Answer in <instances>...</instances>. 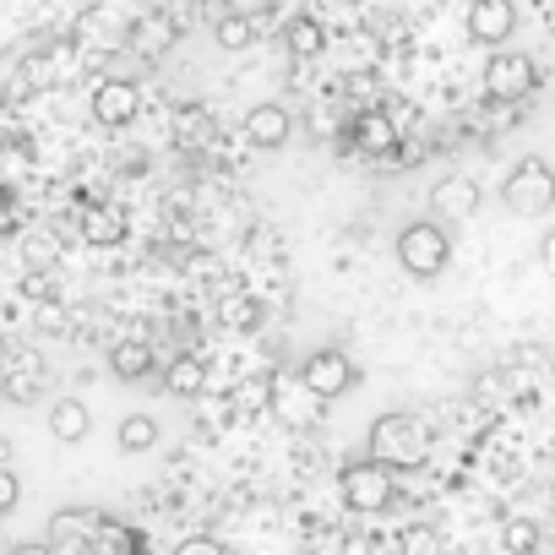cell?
Masks as SVG:
<instances>
[{
  "instance_id": "cell-22",
  "label": "cell",
  "mask_w": 555,
  "mask_h": 555,
  "mask_svg": "<svg viewBox=\"0 0 555 555\" xmlns=\"http://www.w3.org/2000/svg\"><path fill=\"white\" fill-rule=\"evenodd\" d=\"M0 392H7L12 403H39V392H44V382H39V365H28L23 376H7V382H0Z\"/></svg>"
},
{
  "instance_id": "cell-5",
  "label": "cell",
  "mask_w": 555,
  "mask_h": 555,
  "mask_svg": "<svg viewBox=\"0 0 555 555\" xmlns=\"http://www.w3.org/2000/svg\"><path fill=\"white\" fill-rule=\"evenodd\" d=\"M533 88H539V72H533L528 55H517V50H495V55L485 61V99H495V104H517V99H528Z\"/></svg>"
},
{
  "instance_id": "cell-19",
  "label": "cell",
  "mask_w": 555,
  "mask_h": 555,
  "mask_svg": "<svg viewBox=\"0 0 555 555\" xmlns=\"http://www.w3.org/2000/svg\"><path fill=\"white\" fill-rule=\"evenodd\" d=\"M212 39H218L223 50H250V44H256V17H250V12H223L218 28H212Z\"/></svg>"
},
{
  "instance_id": "cell-8",
  "label": "cell",
  "mask_w": 555,
  "mask_h": 555,
  "mask_svg": "<svg viewBox=\"0 0 555 555\" xmlns=\"http://www.w3.org/2000/svg\"><path fill=\"white\" fill-rule=\"evenodd\" d=\"M512 34H517V7H512V0H474V7H468V39L474 44L501 50Z\"/></svg>"
},
{
  "instance_id": "cell-23",
  "label": "cell",
  "mask_w": 555,
  "mask_h": 555,
  "mask_svg": "<svg viewBox=\"0 0 555 555\" xmlns=\"http://www.w3.org/2000/svg\"><path fill=\"white\" fill-rule=\"evenodd\" d=\"M501 539H506L512 555H533V550H539V528H533L528 517H512V522L501 528Z\"/></svg>"
},
{
  "instance_id": "cell-16",
  "label": "cell",
  "mask_w": 555,
  "mask_h": 555,
  "mask_svg": "<svg viewBox=\"0 0 555 555\" xmlns=\"http://www.w3.org/2000/svg\"><path fill=\"white\" fill-rule=\"evenodd\" d=\"M164 387H169L175 398H202V392H207V365H202L196 354H175V360L164 365Z\"/></svg>"
},
{
  "instance_id": "cell-3",
  "label": "cell",
  "mask_w": 555,
  "mask_h": 555,
  "mask_svg": "<svg viewBox=\"0 0 555 555\" xmlns=\"http://www.w3.org/2000/svg\"><path fill=\"white\" fill-rule=\"evenodd\" d=\"M501 202H506L517 218H544V212H555V169H550L544 158H522V164L506 175Z\"/></svg>"
},
{
  "instance_id": "cell-13",
  "label": "cell",
  "mask_w": 555,
  "mask_h": 555,
  "mask_svg": "<svg viewBox=\"0 0 555 555\" xmlns=\"http://www.w3.org/2000/svg\"><path fill=\"white\" fill-rule=\"evenodd\" d=\"M88 430H93V414H88L82 398H55V403H50V436H55L61 447L88 441Z\"/></svg>"
},
{
  "instance_id": "cell-11",
  "label": "cell",
  "mask_w": 555,
  "mask_h": 555,
  "mask_svg": "<svg viewBox=\"0 0 555 555\" xmlns=\"http://www.w3.org/2000/svg\"><path fill=\"white\" fill-rule=\"evenodd\" d=\"M479 202H485V191H479V180H468V175H441V180L430 185V207H436L441 218H474Z\"/></svg>"
},
{
  "instance_id": "cell-6",
  "label": "cell",
  "mask_w": 555,
  "mask_h": 555,
  "mask_svg": "<svg viewBox=\"0 0 555 555\" xmlns=\"http://www.w3.org/2000/svg\"><path fill=\"white\" fill-rule=\"evenodd\" d=\"M300 382L322 398V403H333L338 392H349L354 382H360V365L344 354V349H317V354H306V365H300Z\"/></svg>"
},
{
  "instance_id": "cell-30",
  "label": "cell",
  "mask_w": 555,
  "mask_h": 555,
  "mask_svg": "<svg viewBox=\"0 0 555 555\" xmlns=\"http://www.w3.org/2000/svg\"><path fill=\"white\" fill-rule=\"evenodd\" d=\"M0 468H12V436H0Z\"/></svg>"
},
{
  "instance_id": "cell-10",
  "label": "cell",
  "mask_w": 555,
  "mask_h": 555,
  "mask_svg": "<svg viewBox=\"0 0 555 555\" xmlns=\"http://www.w3.org/2000/svg\"><path fill=\"white\" fill-rule=\"evenodd\" d=\"M289 137H295V120H289L284 104H250V115H245V142H250V147L278 153Z\"/></svg>"
},
{
  "instance_id": "cell-31",
  "label": "cell",
  "mask_w": 555,
  "mask_h": 555,
  "mask_svg": "<svg viewBox=\"0 0 555 555\" xmlns=\"http://www.w3.org/2000/svg\"><path fill=\"white\" fill-rule=\"evenodd\" d=\"M544 28H550V39H555V7H550V12H544Z\"/></svg>"
},
{
  "instance_id": "cell-12",
  "label": "cell",
  "mask_w": 555,
  "mask_h": 555,
  "mask_svg": "<svg viewBox=\"0 0 555 555\" xmlns=\"http://www.w3.org/2000/svg\"><path fill=\"white\" fill-rule=\"evenodd\" d=\"M272 409H278V420H295V425H317V414H322V398L300 382V376H278L272 382Z\"/></svg>"
},
{
  "instance_id": "cell-25",
  "label": "cell",
  "mask_w": 555,
  "mask_h": 555,
  "mask_svg": "<svg viewBox=\"0 0 555 555\" xmlns=\"http://www.w3.org/2000/svg\"><path fill=\"white\" fill-rule=\"evenodd\" d=\"M175 555H229V550H223L212 533H191V539H180V544H175Z\"/></svg>"
},
{
  "instance_id": "cell-4",
  "label": "cell",
  "mask_w": 555,
  "mask_h": 555,
  "mask_svg": "<svg viewBox=\"0 0 555 555\" xmlns=\"http://www.w3.org/2000/svg\"><path fill=\"white\" fill-rule=\"evenodd\" d=\"M338 490H344L349 512H382V506H392V495H398L392 468H387V463H376V457L349 463V468H344V479H338Z\"/></svg>"
},
{
  "instance_id": "cell-28",
  "label": "cell",
  "mask_w": 555,
  "mask_h": 555,
  "mask_svg": "<svg viewBox=\"0 0 555 555\" xmlns=\"http://www.w3.org/2000/svg\"><path fill=\"white\" fill-rule=\"evenodd\" d=\"M539 261H544V272H555V229L539 234Z\"/></svg>"
},
{
  "instance_id": "cell-29",
  "label": "cell",
  "mask_w": 555,
  "mask_h": 555,
  "mask_svg": "<svg viewBox=\"0 0 555 555\" xmlns=\"http://www.w3.org/2000/svg\"><path fill=\"white\" fill-rule=\"evenodd\" d=\"M12 555H55V550H50V544H44V539H39V544H34V539H28V544H17V550H12Z\"/></svg>"
},
{
  "instance_id": "cell-26",
  "label": "cell",
  "mask_w": 555,
  "mask_h": 555,
  "mask_svg": "<svg viewBox=\"0 0 555 555\" xmlns=\"http://www.w3.org/2000/svg\"><path fill=\"white\" fill-rule=\"evenodd\" d=\"M196 137H202V109H185V115H180V142L196 147Z\"/></svg>"
},
{
  "instance_id": "cell-1",
  "label": "cell",
  "mask_w": 555,
  "mask_h": 555,
  "mask_svg": "<svg viewBox=\"0 0 555 555\" xmlns=\"http://www.w3.org/2000/svg\"><path fill=\"white\" fill-rule=\"evenodd\" d=\"M425 452H430V430H425V420H414V414H376V420H371L365 457H376V463H387V468L398 474V468L425 463Z\"/></svg>"
},
{
  "instance_id": "cell-15",
  "label": "cell",
  "mask_w": 555,
  "mask_h": 555,
  "mask_svg": "<svg viewBox=\"0 0 555 555\" xmlns=\"http://www.w3.org/2000/svg\"><path fill=\"white\" fill-rule=\"evenodd\" d=\"M88 555H142V533L131 522H120V517H99Z\"/></svg>"
},
{
  "instance_id": "cell-14",
  "label": "cell",
  "mask_w": 555,
  "mask_h": 555,
  "mask_svg": "<svg viewBox=\"0 0 555 555\" xmlns=\"http://www.w3.org/2000/svg\"><path fill=\"white\" fill-rule=\"evenodd\" d=\"M82 240H88V245H99V250L120 245V240H126V212H120V207H109V202L82 207Z\"/></svg>"
},
{
  "instance_id": "cell-27",
  "label": "cell",
  "mask_w": 555,
  "mask_h": 555,
  "mask_svg": "<svg viewBox=\"0 0 555 555\" xmlns=\"http://www.w3.org/2000/svg\"><path fill=\"white\" fill-rule=\"evenodd\" d=\"M223 317H229L234 327H245V322H256V300H250V306H245V300H229V306H223Z\"/></svg>"
},
{
  "instance_id": "cell-24",
  "label": "cell",
  "mask_w": 555,
  "mask_h": 555,
  "mask_svg": "<svg viewBox=\"0 0 555 555\" xmlns=\"http://www.w3.org/2000/svg\"><path fill=\"white\" fill-rule=\"evenodd\" d=\"M17 501H23V479H17L12 468H0V517H12Z\"/></svg>"
},
{
  "instance_id": "cell-21",
  "label": "cell",
  "mask_w": 555,
  "mask_h": 555,
  "mask_svg": "<svg viewBox=\"0 0 555 555\" xmlns=\"http://www.w3.org/2000/svg\"><path fill=\"white\" fill-rule=\"evenodd\" d=\"M169 39H175V28H169L164 17H142V23L131 28V44H137L142 55H158V50H169Z\"/></svg>"
},
{
  "instance_id": "cell-2",
  "label": "cell",
  "mask_w": 555,
  "mask_h": 555,
  "mask_svg": "<svg viewBox=\"0 0 555 555\" xmlns=\"http://www.w3.org/2000/svg\"><path fill=\"white\" fill-rule=\"evenodd\" d=\"M398 261H403V272H414V278H441L447 261H452V240H447V229H441L436 218H414V223H403V234H398Z\"/></svg>"
},
{
  "instance_id": "cell-20",
  "label": "cell",
  "mask_w": 555,
  "mask_h": 555,
  "mask_svg": "<svg viewBox=\"0 0 555 555\" xmlns=\"http://www.w3.org/2000/svg\"><path fill=\"white\" fill-rule=\"evenodd\" d=\"M284 39H289V50H295L300 61H317V55L327 50V34H322L317 17H295V23L284 28Z\"/></svg>"
},
{
  "instance_id": "cell-17",
  "label": "cell",
  "mask_w": 555,
  "mask_h": 555,
  "mask_svg": "<svg viewBox=\"0 0 555 555\" xmlns=\"http://www.w3.org/2000/svg\"><path fill=\"white\" fill-rule=\"evenodd\" d=\"M109 371H115L120 382H142V376L153 371V349H147L142 338H120V344L109 349Z\"/></svg>"
},
{
  "instance_id": "cell-18",
  "label": "cell",
  "mask_w": 555,
  "mask_h": 555,
  "mask_svg": "<svg viewBox=\"0 0 555 555\" xmlns=\"http://www.w3.org/2000/svg\"><path fill=\"white\" fill-rule=\"evenodd\" d=\"M115 441H120V452H153L158 447V420L153 414H126Z\"/></svg>"
},
{
  "instance_id": "cell-9",
  "label": "cell",
  "mask_w": 555,
  "mask_h": 555,
  "mask_svg": "<svg viewBox=\"0 0 555 555\" xmlns=\"http://www.w3.org/2000/svg\"><path fill=\"white\" fill-rule=\"evenodd\" d=\"M93 528H99V512H88V506H66V512H55V517H50L44 544H50L55 555H88Z\"/></svg>"
},
{
  "instance_id": "cell-7",
  "label": "cell",
  "mask_w": 555,
  "mask_h": 555,
  "mask_svg": "<svg viewBox=\"0 0 555 555\" xmlns=\"http://www.w3.org/2000/svg\"><path fill=\"white\" fill-rule=\"evenodd\" d=\"M137 115H142V88H137V82L109 77V82L93 88V120H99V126L120 131V126H131Z\"/></svg>"
}]
</instances>
